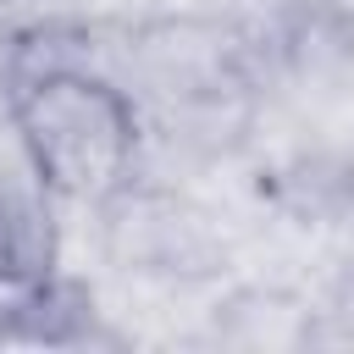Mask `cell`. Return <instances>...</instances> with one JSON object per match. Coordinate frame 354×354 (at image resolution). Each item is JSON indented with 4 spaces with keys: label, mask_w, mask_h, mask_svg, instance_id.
I'll list each match as a JSON object with an SVG mask.
<instances>
[{
    "label": "cell",
    "mask_w": 354,
    "mask_h": 354,
    "mask_svg": "<svg viewBox=\"0 0 354 354\" xmlns=\"http://www.w3.org/2000/svg\"><path fill=\"white\" fill-rule=\"evenodd\" d=\"M6 127L22 171L66 205H111L144 155V105L127 77L105 72L83 33H17L0 77Z\"/></svg>",
    "instance_id": "6da1fadb"
},
{
    "label": "cell",
    "mask_w": 354,
    "mask_h": 354,
    "mask_svg": "<svg viewBox=\"0 0 354 354\" xmlns=\"http://www.w3.org/2000/svg\"><path fill=\"white\" fill-rule=\"evenodd\" d=\"M321 343H354V277L337 288V299L326 304V332Z\"/></svg>",
    "instance_id": "7a4b0ae2"
}]
</instances>
